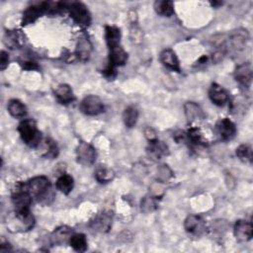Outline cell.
<instances>
[{"instance_id": "cell-1", "label": "cell", "mask_w": 253, "mask_h": 253, "mask_svg": "<svg viewBox=\"0 0 253 253\" xmlns=\"http://www.w3.org/2000/svg\"><path fill=\"white\" fill-rule=\"evenodd\" d=\"M23 186L29 192V194L33 198H36L40 203L49 204L53 199L51 184L48 178L45 176L34 177L26 184L24 183Z\"/></svg>"}, {"instance_id": "cell-2", "label": "cell", "mask_w": 253, "mask_h": 253, "mask_svg": "<svg viewBox=\"0 0 253 253\" xmlns=\"http://www.w3.org/2000/svg\"><path fill=\"white\" fill-rule=\"evenodd\" d=\"M18 131L22 140L31 147H37L41 142V132L33 119H25L18 126Z\"/></svg>"}, {"instance_id": "cell-3", "label": "cell", "mask_w": 253, "mask_h": 253, "mask_svg": "<svg viewBox=\"0 0 253 253\" xmlns=\"http://www.w3.org/2000/svg\"><path fill=\"white\" fill-rule=\"evenodd\" d=\"M35 224V218L30 211H15L7 220V226L14 231L29 230Z\"/></svg>"}, {"instance_id": "cell-4", "label": "cell", "mask_w": 253, "mask_h": 253, "mask_svg": "<svg viewBox=\"0 0 253 253\" xmlns=\"http://www.w3.org/2000/svg\"><path fill=\"white\" fill-rule=\"evenodd\" d=\"M69 15L79 26L87 27L91 23V14L87 7L81 2H73L68 7Z\"/></svg>"}, {"instance_id": "cell-5", "label": "cell", "mask_w": 253, "mask_h": 253, "mask_svg": "<svg viewBox=\"0 0 253 253\" xmlns=\"http://www.w3.org/2000/svg\"><path fill=\"white\" fill-rule=\"evenodd\" d=\"M76 159L77 162L83 166H90L96 160V150L88 142L80 141L76 147Z\"/></svg>"}, {"instance_id": "cell-6", "label": "cell", "mask_w": 253, "mask_h": 253, "mask_svg": "<svg viewBox=\"0 0 253 253\" xmlns=\"http://www.w3.org/2000/svg\"><path fill=\"white\" fill-rule=\"evenodd\" d=\"M32 196L21 184L12 195V203L17 211H30L32 204Z\"/></svg>"}, {"instance_id": "cell-7", "label": "cell", "mask_w": 253, "mask_h": 253, "mask_svg": "<svg viewBox=\"0 0 253 253\" xmlns=\"http://www.w3.org/2000/svg\"><path fill=\"white\" fill-rule=\"evenodd\" d=\"M81 111L88 116H98L105 110L103 101L96 95L86 96L80 105Z\"/></svg>"}, {"instance_id": "cell-8", "label": "cell", "mask_w": 253, "mask_h": 253, "mask_svg": "<svg viewBox=\"0 0 253 253\" xmlns=\"http://www.w3.org/2000/svg\"><path fill=\"white\" fill-rule=\"evenodd\" d=\"M248 41H249V34L247 30L242 28L236 29L232 31L229 34L228 38L226 39V46H227V43H229V45L233 49L241 50L245 47Z\"/></svg>"}, {"instance_id": "cell-9", "label": "cell", "mask_w": 253, "mask_h": 253, "mask_svg": "<svg viewBox=\"0 0 253 253\" xmlns=\"http://www.w3.org/2000/svg\"><path fill=\"white\" fill-rule=\"evenodd\" d=\"M236 82L243 88L248 89L252 82V67L249 62L239 64L234 71Z\"/></svg>"}, {"instance_id": "cell-10", "label": "cell", "mask_w": 253, "mask_h": 253, "mask_svg": "<svg viewBox=\"0 0 253 253\" xmlns=\"http://www.w3.org/2000/svg\"><path fill=\"white\" fill-rule=\"evenodd\" d=\"M233 233L238 241L246 242L253 236V226L248 220L238 219L234 224Z\"/></svg>"}, {"instance_id": "cell-11", "label": "cell", "mask_w": 253, "mask_h": 253, "mask_svg": "<svg viewBox=\"0 0 253 253\" xmlns=\"http://www.w3.org/2000/svg\"><path fill=\"white\" fill-rule=\"evenodd\" d=\"M215 126L218 134L223 140H230L236 134L235 124L227 118H222L218 120Z\"/></svg>"}, {"instance_id": "cell-12", "label": "cell", "mask_w": 253, "mask_h": 253, "mask_svg": "<svg viewBox=\"0 0 253 253\" xmlns=\"http://www.w3.org/2000/svg\"><path fill=\"white\" fill-rule=\"evenodd\" d=\"M112 225V214L110 212H101L97 214L91 221L90 227L98 232L109 231Z\"/></svg>"}, {"instance_id": "cell-13", "label": "cell", "mask_w": 253, "mask_h": 253, "mask_svg": "<svg viewBox=\"0 0 253 253\" xmlns=\"http://www.w3.org/2000/svg\"><path fill=\"white\" fill-rule=\"evenodd\" d=\"M209 97L216 106H224L229 99L226 90L216 83H212L209 89Z\"/></svg>"}, {"instance_id": "cell-14", "label": "cell", "mask_w": 253, "mask_h": 253, "mask_svg": "<svg viewBox=\"0 0 253 253\" xmlns=\"http://www.w3.org/2000/svg\"><path fill=\"white\" fill-rule=\"evenodd\" d=\"M184 227L187 232L195 235L203 233L206 229L204 220L200 216L194 214L187 216V218L184 221Z\"/></svg>"}, {"instance_id": "cell-15", "label": "cell", "mask_w": 253, "mask_h": 253, "mask_svg": "<svg viewBox=\"0 0 253 253\" xmlns=\"http://www.w3.org/2000/svg\"><path fill=\"white\" fill-rule=\"evenodd\" d=\"M44 13L45 9L43 6V2L28 7V9H26V11L23 14L22 25H29L34 23L38 18H40Z\"/></svg>"}, {"instance_id": "cell-16", "label": "cell", "mask_w": 253, "mask_h": 253, "mask_svg": "<svg viewBox=\"0 0 253 253\" xmlns=\"http://www.w3.org/2000/svg\"><path fill=\"white\" fill-rule=\"evenodd\" d=\"M160 61L167 68H169L173 71H176V72H181L179 59L172 49H170V48L164 49L160 53Z\"/></svg>"}, {"instance_id": "cell-17", "label": "cell", "mask_w": 253, "mask_h": 253, "mask_svg": "<svg viewBox=\"0 0 253 253\" xmlns=\"http://www.w3.org/2000/svg\"><path fill=\"white\" fill-rule=\"evenodd\" d=\"M127 60V53L122 47V45H117L109 48V63L116 67L124 65Z\"/></svg>"}, {"instance_id": "cell-18", "label": "cell", "mask_w": 253, "mask_h": 253, "mask_svg": "<svg viewBox=\"0 0 253 253\" xmlns=\"http://www.w3.org/2000/svg\"><path fill=\"white\" fill-rule=\"evenodd\" d=\"M92 52V43L86 38L82 37L78 40L76 48H75V55L80 61H87L90 58Z\"/></svg>"}, {"instance_id": "cell-19", "label": "cell", "mask_w": 253, "mask_h": 253, "mask_svg": "<svg viewBox=\"0 0 253 253\" xmlns=\"http://www.w3.org/2000/svg\"><path fill=\"white\" fill-rule=\"evenodd\" d=\"M54 96L61 104H70L75 100L71 87L67 84H59L54 89Z\"/></svg>"}, {"instance_id": "cell-20", "label": "cell", "mask_w": 253, "mask_h": 253, "mask_svg": "<svg viewBox=\"0 0 253 253\" xmlns=\"http://www.w3.org/2000/svg\"><path fill=\"white\" fill-rule=\"evenodd\" d=\"M184 112L187 120L190 123L201 121L205 118V114L201 107L195 102H187L184 105Z\"/></svg>"}, {"instance_id": "cell-21", "label": "cell", "mask_w": 253, "mask_h": 253, "mask_svg": "<svg viewBox=\"0 0 253 253\" xmlns=\"http://www.w3.org/2000/svg\"><path fill=\"white\" fill-rule=\"evenodd\" d=\"M72 234L71 228L67 226H60L51 233L50 241L53 245H63L66 242L69 243V239Z\"/></svg>"}, {"instance_id": "cell-22", "label": "cell", "mask_w": 253, "mask_h": 253, "mask_svg": "<svg viewBox=\"0 0 253 253\" xmlns=\"http://www.w3.org/2000/svg\"><path fill=\"white\" fill-rule=\"evenodd\" d=\"M147 152H148V155L152 159L159 160L163 156L168 154V147L165 143H163L162 141H159L157 139L155 141L149 142V145L147 147Z\"/></svg>"}, {"instance_id": "cell-23", "label": "cell", "mask_w": 253, "mask_h": 253, "mask_svg": "<svg viewBox=\"0 0 253 253\" xmlns=\"http://www.w3.org/2000/svg\"><path fill=\"white\" fill-rule=\"evenodd\" d=\"M105 40L109 48L120 45L121 42V31L116 26L105 27Z\"/></svg>"}, {"instance_id": "cell-24", "label": "cell", "mask_w": 253, "mask_h": 253, "mask_svg": "<svg viewBox=\"0 0 253 253\" xmlns=\"http://www.w3.org/2000/svg\"><path fill=\"white\" fill-rule=\"evenodd\" d=\"M55 186H56V189L60 191L62 194L68 195L73 190L74 180L70 175L62 174L57 178L55 182Z\"/></svg>"}, {"instance_id": "cell-25", "label": "cell", "mask_w": 253, "mask_h": 253, "mask_svg": "<svg viewBox=\"0 0 253 253\" xmlns=\"http://www.w3.org/2000/svg\"><path fill=\"white\" fill-rule=\"evenodd\" d=\"M7 110L9 114L14 118H24L27 115V108L23 102L18 99H12L9 101Z\"/></svg>"}, {"instance_id": "cell-26", "label": "cell", "mask_w": 253, "mask_h": 253, "mask_svg": "<svg viewBox=\"0 0 253 253\" xmlns=\"http://www.w3.org/2000/svg\"><path fill=\"white\" fill-rule=\"evenodd\" d=\"M153 8L155 12L163 17H170L174 13V6L172 1L168 0H158L154 2Z\"/></svg>"}, {"instance_id": "cell-27", "label": "cell", "mask_w": 253, "mask_h": 253, "mask_svg": "<svg viewBox=\"0 0 253 253\" xmlns=\"http://www.w3.org/2000/svg\"><path fill=\"white\" fill-rule=\"evenodd\" d=\"M138 119V111L135 107L129 106L125 109L123 113V121L126 127H132L136 124Z\"/></svg>"}, {"instance_id": "cell-28", "label": "cell", "mask_w": 253, "mask_h": 253, "mask_svg": "<svg viewBox=\"0 0 253 253\" xmlns=\"http://www.w3.org/2000/svg\"><path fill=\"white\" fill-rule=\"evenodd\" d=\"M69 245L77 252H84L87 249V239L82 233H73L69 239Z\"/></svg>"}, {"instance_id": "cell-29", "label": "cell", "mask_w": 253, "mask_h": 253, "mask_svg": "<svg viewBox=\"0 0 253 253\" xmlns=\"http://www.w3.org/2000/svg\"><path fill=\"white\" fill-rule=\"evenodd\" d=\"M4 42L11 48L19 47L22 43V36L20 35L19 31H9L5 34Z\"/></svg>"}, {"instance_id": "cell-30", "label": "cell", "mask_w": 253, "mask_h": 253, "mask_svg": "<svg viewBox=\"0 0 253 253\" xmlns=\"http://www.w3.org/2000/svg\"><path fill=\"white\" fill-rule=\"evenodd\" d=\"M95 178L99 183L107 184V183L113 181V179L115 178V172L110 168L101 167L96 171Z\"/></svg>"}, {"instance_id": "cell-31", "label": "cell", "mask_w": 253, "mask_h": 253, "mask_svg": "<svg viewBox=\"0 0 253 253\" xmlns=\"http://www.w3.org/2000/svg\"><path fill=\"white\" fill-rule=\"evenodd\" d=\"M186 135H187V139H189L194 144H197V145L205 144L203 133L198 127L189 128L188 131L186 132Z\"/></svg>"}, {"instance_id": "cell-32", "label": "cell", "mask_w": 253, "mask_h": 253, "mask_svg": "<svg viewBox=\"0 0 253 253\" xmlns=\"http://www.w3.org/2000/svg\"><path fill=\"white\" fill-rule=\"evenodd\" d=\"M237 157L244 162H252V149L247 144H241L236 148Z\"/></svg>"}, {"instance_id": "cell-33", "label": "cell", "mask_w": 253, "mask_h": 253, "mask_svg": "<svg viewBox=\"0 0 253 253\" xmlns=\"http://www.w3.org/2000/svg\"><path fill=\"white\" fill-rule=\"evenodd\" d=\"M155 198L152 197L151 195L149 196H146L144 197L142 200H141V203H140V209L143 212H151L153 211L154 210H156L157 206H156V202H155Z\"/></svg>"}, {"instance_id": "cell-34", "label": "cell", "mask_w": 253, "mask_h": 253, "mask_svg": "<svg viewBox=\"0 0 253 253\" xmlns=\"http://www.w3.org/2000/svg\"><path fill=\"white\" fill-rule=\"evenodd\" d=\"M157 180L160 182L165 183L166 181H168L172 176H173V172L172 170L168 167V165L166 164H161L158 166L157 168Z\"/></svg>"}, {"instance_id": "cell-35", "label": "cell", "mask_w": 253, "mask_h": 253, "mask_svg": "<svg viewBox=\"0 0 253 253\" xmlns=\"http://www.w3.org/2000/svg\"><path fill=\"white\" fill-rule=\"evenodd\" d=\"M58 153V148L54 141L50 139H46L44 141V149L42 155L47 158H54Z\"/></svg>"}, {"instance_id": "cell-36", "label": "cell", "mask_w": 253, "mask_h": 253, "mask_svg": "<svg viewBox=\"0 0 253 253\" xmlns=\"http://www.w3.org/2000/svg\"><path fill=\"white\" fill-rule=\"evenodd\" d=\"M150 192H151V196L154 197L155 199H158L160 197L163 196L164 192H165V187H164V183L160 182V181H156L153 184H151L150 186Z\"/></svg>"}, {"instance_id": "cell-37", "label": "cell", "mask_w": 253, "mask_h": 253, "mask_svg": "<svg viewBox=\"0 0 253 253\" xmlns=\"http://www.w3.org/2000/svg\"><path fill=\"white\" fill-rule=\"evenodd\" d=\"M144 135H145L146 139L148 140V142H152V141H155L158 139L157 135H156V131L150 126H147L144 128Z\"/></svg>"}, {"instance_id": "cell-38", "label": "cell", "mask_w": 253, "mask_h": 253, "mask_svg": "<svg viewBox=\"0 0 253 253\" xmlns=\"http://www.w3.org/2000/svg\"><path fill=\"white\" fill-rule=\"evenodd\" d=\"M224 55H225V51H224V50H222V49H216V50L212 53L211 59H212V61H213L214 63H218V62H220V61L223 59Z\"/></svg>"}, {"instance_id": "cell-39", "label": "cell", "mask_w": 253, "mask_h": 253, "mask_svg": "<svg viewBox=\"0 0 253 253\" xmlns=\"http://www.w3.org/2000/svg\"><path fill=\"white\" fill-rule=\"evenodd\" d=\"M9 63V55L6 51L2 50L1 51V55H0V68L1 70H4Z\"/></svg>"}, {"instance_id": "cell-40", "label": "cell", "mask_w": 253, "mask_h": 253, "mask_svg": "<svg viewBox=\"0 0 253 253\" xmlns=\"http://www.w3.org/2000/svg\"><path fill=\"white\" fill-rule=\"evenodd\" d=\"M130 36H131V39H132V41L133 42H141V40H142V35H141V31L139 30V29H137V28H134V29H132L131 30V32H130Z\"/></svg>"}, {"instance_id": "cell-41", "label": "cell", "mask_w": 253, "mask_h": 253, "mask_svg": "<svg viewBox=\"0 0 253 253\" xmlns=\"http://www.w3.org/2000/svg\"><path fill=\"white\" fill-rule=\"evenodd\" d=\"M103 73H104V75H105L107 78H109V79L114 78V77L116 76V70H115V67H114V66H112L111 64H109V65H108V67H107L105 70H103Z\"/></svg>"}, {"instance_id": "cell-42", "label": "cell", "mask_w": 253, "mask_h": 253, "mask_svg": "<svg viewBox=\"0 0 253 253\" xmlns=\"http://www.w3.org/2000/svg\"><path fill=\"white\" fill-rule=\"evenodd\" d=\"M22 66L23 68L25 69H28V70H34V69H38V65L35 61L33 60H25L22 62Z\"/></svg>"}, {"instance_id": "cell-43", "label": "cell", "mask_w": 253, "mask_h": 253, "mask_svg": "<svg viewBox=\"0 0 253 253\" xmlns=\"http://www.w3.org/2000/svg\"><path fill=\"white\" fill-rule=\"evenodd\" d=\"M222 2H211L212 6H217V5H221Z\"/></svg>"}]
</instances>
